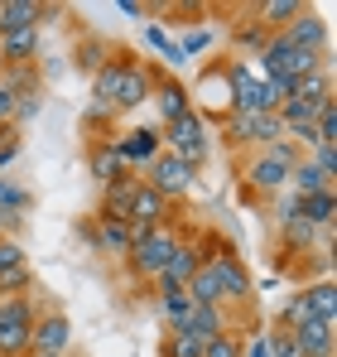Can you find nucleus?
Here are the masks:
<instances>
[{
	"label": "nucleus",
	"instance_id": "obj_2",
	"mask_svg": "<svg viewBox=\"0 0 337 357\" xmlns=\"http://www.w3.org/2000/svg\"><path fill=\"white\" fill-rule=\"evenodd\" d=\"M226 82H231V112H256V116H275L280 102L289 97L284 87L265 82L246 59H226Z\"/></svg>",
	"mask_w": 337,
	"mask_h": 357
},
{
	"label": "nucleus",
	"instance_id": "obj_13",
	"mask_svg": "<svg viewBox=\"0 0 337 357\" xmlns=\"http://www.w3.org/2000/svg\"><path fill=\"white\" fill-rule=\"evenodd\" d=\"M284 39L294 44V49H304V54H318V59H328V24L313 15V10H299L289 24L280 29Z\"/></svg>",
	"mask_w": 337,
	"mask_h": 357
},
{
	"label": "nucleus",
	"instance_id": "obj_36",
	"mask_svg": "<svg viewBox=\"0 0 337 357\" xmlns=\"http://www.w3.org/2000/svg\"><path fill=\"white\" fill-rule=\"evenodd\" d=\"M308 319H313V309H308V299H304V290H299V295L284 304L280 324H284V328H299V324H308Z\"/></svg>",
	"mask_w": 337,
	"mask_h": 357
},
{
	"label": "nucleus",
	"instance_id": "obj_6",
	"mask_svg": "<svg viewBox=\"0 0 337 357\" xmlns=\"http://www.w3.org/2000/svg\"><path fill=\"white\" fill-rule=\"evenodd\" d=\"M159 140H164L168 155H178L183 165H203L207 160V150H212V140H207V121L198 116V112H183L178 121H168V126H159Z\"/></svg>",
	"mask_w": 337,
	"mask_h": 357
},
{
	"label": "nucleus",
	"instance_id": "obj_7",
	"mask_svg": "<svg viewBox=\"0 0 337 357\" xmlns=\"http://www.w3.org/2000/svg\"><path fill=\"white\" fill-rule=\"evenodd\" d=\"M29 328H34L29 295L0 299V357H29Z\"/></svg>",
	"mask_w": 337,
	"mask_h": 357
},
{
	"label": "nucleus",
	"instance_id": "obj_21",
	"mask_svg": "<svg viewBox=\"0 0 337 357\" xmlns=\"http://www.w3.org/2000/svg\"><path fill=\"white\" fill-rule=\"evenodd\" d=\"M87 174L97 178V183H111V178L130 174V169L120 165V155H116L111 140H92V150H87Z\"/></svg>",
	"mask_w": 337,
	"mask_h": 357
},
{
	"label": "nucleus",
	"instance_id": "obj_48",
	"mask_svg": "<svg viewBox=\"0 0 337 357\" xmlns=\"http://www.w3.org/2000/svg\"><path fill=\"white\" fill-rule=\"evenodd\" d=\"M0 73H5V59H0Z\"/></svg>",
	"mask_w": 337,
	"mask_h": 357
},
{
	"label": "nucleus",
	"instance_id": "obj_30",
	"mask_svg": "<svg viewBox=\"0 0 337 357\" xmlns=\"http://www.w3.org/2000/svg\"><path fill=\"white\" fill-rule=\"evenodd\" d=\"M159 357H203V338H193L183 328H168L164 343H159Z\"/></svg>",
	"mask_w": 337,
	"mask_h": 357
},
{
	"label": "nucleus",
	"instance_id": "obj_8",
	"mask_svg": "<svg viewBox=\"0 0 337 357\" xmlns=\"http://www.w3.org/2000/svg\"><path fill=\"white\" fill-rule=\"evenodd\" d=\"M222 135L231 145H241V150H265V145H275L284 135L280 116H256V112H231L222 121Z\"/></svg>",
	"mask_w": 337,
	"mask_h": 357
},
{
	"label": "nucleus",
	"instance_id": "obj_9",
	"mask_svg": "<svg viewBox=\"0 0 337 357\" xmlns=\"http://www.w3.org/2000/svg\"><path fill=\"white\" fill-rule=\"evenodd\" d=\"M198 266H203V246H198V237L188 232V237L173 246V256L164 261V271L155 275V295H168V290H188V280L198 275Z\"/></svg>",
	"mask_w": 337,
	"mask_h": 357
},
{
	"label": "nucleus",
	"instance_id": "obj_29",
	"mask_svg": "<svg viewBox=\"0 0 337 357\" xmlns=\"http://www.w3.org/2000/svg\"><path fill=\"white\" fill-rule=\"evenodd\" d=\"M304 299H308V309H313V319H328V324H337V290H333V280H318V285H304Z\"/></svg>",
	"mask_w": 337,
	"mask_h": 357
},
{
	"label": "nucleus",
	"instance_id": "obj_16",
	"mask_svg": "<svg viewBox=\"0 0 337 357\" xmlns=\"http://www.w3.org/2000/svg\"><path fill=\"white\" fill-rule=\"evenodd\" d=\"M173 218V203H164L150 183H140V193H135V203H130V232H150V227H159V222H168Z\"/></svg>",
	"mask_w": 337,
	"mask_h": 357
},
{
	"label": "nucleus",
	"instance_id": "obj_47",
	"mask_svg": "<svg viewBox=\"0 0 337 357\" xmlns=\"http://www.w3.org/2000/svg\"><path fill=\"white\" fill-rule=\"evenodd\" d=\"M29 357H68V353H29Z\"/></svg>",
	"mask_w": 337,
	"mask_h": 357
},
{
	"label": "nucleus",
	"instance_id": "obj_41",
	"mask_svg": "<svg viewBox=\"0 0 337 357\" xmlns=\"http://www.w3.org/2000/svg\"><path fill=\"white\" fill-rule=\"evenodd\" d=\"M308 160H313L328 178L337 174V145H313V150H308Z\"/></svg>",
	"mask_w": 337,
	"mask_h": 357
},
{
	"label": "nucleus",
	"instance_id": "obj_4",
	"mask_svg": "<svg viewBox=\"0 0 337 357\" xmlns=\"http://www.w3.org/2000/svg\"><path fill=\"white\" fill-rule=\"evenodd\" d=\"M203 266L217 275V290H222V304H251V275H246V266L236 261V251L226 246L222 237H203Z\"/></svg>",
	"mask_w": 337,
	"mask_h": 357
},
{
	"label": "nucleus",
	"instance_id": "obj_42",
	"mask_svg": "<svg viewBox=\"0 0 337 357\" xmlns=\"http://www.w3.org/2000/svg\"><path fill=\"white\" fill-rule=\"evenodd\" d=\"M10 266H24V246L15 237H0V271H10Z\"/></svg>",
	"mask_w": 337,
	"mask_h": 357
},
{
	"label": "nucleus",
	"instance_id": "obj_17",
	"mask_svg": "<svg viewBox=\"0 0 337 357\" xmlns=\"http://www.w3.org/2000/svg\"><path fill=\"white\" fill-rule=\"evenodd\" d=\"M140 174H120L111 183H102V208H97V218H130V203H135V193H140Z\"/></svg>",
	"mask_w": 337,
	"mask_h": 357
},
{
	"label": "nucleus",
	"instance_id": "obj_31",
	"mask_svg": "<svg viewBox=\"0 0 337 357\" xmlns=\"http://www.w3.org/2000/svg\"><path fill=\"white\" fill-rule=\"evenodd\" d=\"M246 15H251V10H246ZM265 39H270V34H265V29H260L256 20H241V24L231 29V44H236L241 54H251V59H256V54L265 49Z\"/></svg>",
	"mask_w": 337,
	"mask_h": 357
},
{
	"label": "nucleus",
	"instance_id": "obj_22",
	"mask_svg": "<svg viewBox=\"0 0 337 357\" xmlns=\"http://www.w3.org/2000/svg\"><path fill=\"white\" fill-rule=\"evenodd\" d=\"M39 20H44L39 0H0V34H10V29H39Z\"/></svg>",
	"mask_w": 337,
	"mask_h": 357
},
{
	"label": "nucleus",
	"instance_id": "obj_11",
	"mask_svg": "<svg viewBox=\"0 0 337 357\" xmlns=\"http://www.w3.org/2000/svg\"><path fill=\"white\" fill-rule=\"evenodd\" d=\"M111 145H116V155H120L125 169H150V165L164 155V140H159V130H150V126L125 130L120 140H111Z\"/></svg>",
	"mask_w": 337,
	"mask_h": 357
},
{
	"label": "nucleus",
	"instance_id": "obj_26",
	"mask_svg": "<svg viewBox=\"0 0 337 357\" xmlns=\"http://www.w3.org/2000/svg\"><path fill=\"white\" fill-rule=\"evenodd\" d=\"M299 218H304L308 227H333V218H337V193H333V188H323V193L299 198Z\"/></svg>",
	"mask_w": 337,
	"mask_h": 357
},
{
	"label": "nucleus",
	"instance_id": "obj_15",
	"mask_svg": "<svg viewBox=\"0 0 337 357\" xmlns=\"http://www.w3.org/2000/svg\"><path fill=\"white\" fill-rule=\"evenodd\" d=\"M82 237L92 241L97 251H107V256H125L130 241H135V232H130V222H120V218H97V222L82 227Z\"/></svg>",
	"mask_w": 337,
	"mask_h": 357
},
{
	"label": "nucleus",
	"instance_id": "obj_23",
	"mask_svg": "<svg viewBox=\"0 0 337 357\" xmlns=\"http://www.w3.org/2000/svg\"><path fill=\"white\" fill-rule=\"evenodd\" d=\"M299 10H304L299 0H260V5H251V20H256L265 34H280L284 24L299 15Z\"/></svg>",
	"mask_w": 337,
	"mask_h": 357
},
{
	"label": "nucleus",
	"instance_id": "obj_5",
	"mask_svg": "<svg viewBox=\"0 0 337 357\" xmlns=\"http://www.w3.org/2000/svg\"><path fill=\"white\" fill-rule=\"evenodd\" d=\"M188 107L207 121H226L231 116V82H226V59H212L188 87Z\"/></svg>",
	"mask_w": 337,
	"mask_h": 357
},
{
	"label": "nucleus",
	"instance_id": "obj_18",
	"mask_svg": "<svg viewBox=\"0 0 337 357\" xmlns=\"http://www.w3.org/2000/svg\"><path fill=\"white\" fill-rule=\"evenodd\" d=\"M150 97H155V107H159V121H178L183 116V112H193V107H188V87H183V82H178V77H164V73H159V68H155V92H150Z\"/></svg>",
	"mask_w": 337,
	"mask_h": 357
},
{
	"label": "nucleus",
	"instance_id": "obj_43",
	"mask_svg": "<svg viewBox=\"0 0 337 357\" xmlns=\"http://www.w3.org/2000/svg\"><path fill=\"white\" fill-rule=\"evenodd\" d=\"M241 357H270V343H265V333H251V338L241 343Z\"/></svg>",
	"mask_w": 337,
	"mask_h": 357
},
{
	"label": "nucleus",
	"instance_id": "obj_10",
	"mask_svg": "<svg viewBox=\"0 0 337 357\" xmlns=\"http://www.w3.org/2000/svg\"><path fill=\"white\" fill-rule=\"evenodd\" d=\"M193 174H198L193 165H183L178 155H168V150H164V155L150 165V178H145V183H150V188H155L164 203H173V198H188V188H193Z\"/></svg>",
	"mask_w": 337,
	"mask_h": 357
},
{
	"label": "nucleus",
	"instance_id": "obj_28",
	"mask_svg": "<svg viewBox=\"0 0 337 357\" xmlns=\"http://www.w3.org/2000/svg\"><path fill=\"white\" fill-rule=\"evenodd\" d=\"M289 97H304V102H328V97H333V73H328V63H323V68H313L308 77L289 82Z\"/></svg>",
	"mask_w": 337,
	"mask_h": 357
},
{
	"label": "nucleus",
	"instance_id": "obj_27",
	"mask_svg": "<svg viewBox=\"0 0 337 357\" xmlns=\"http://www.w3.org/2000/svg\"><path fill=\"white\" fill-rule=\"evenodd\" d=\"M275 232H280L284 251H313V241H318V227H308L299 213H294V218H280V222H275Z\"/></svg>",
	"mask_w": 337,
	"mask_h": 357
},
{
	"label": "nucleus",
	"instance_id": "obj_12",
	"mask_svg": "<svg viewBox=\"0 0 337 357\" xmlns=\"http://www.w3.org/2000/svg\"><path fill=\"white\" fill-rule=\"evenodd\" d=\"M72 348V319L68 314H34V328H29V353H68Z\"/></svg>",
	"mask_w": 337,
	"mask_h": 357
},
{
	"label": "nucleus",
	"instance_id": "obj_14",
	"mask_svg": "<svg viewBox=\"0 0 337 357\" xmlns=\"http://www.w3.org/2000/svg\"><path fill=\"white\" fill-rule=\"evenodd\" d=\"M241 174H246V183H251L256 193H280L284 183H289V165H280V160L265 155V150H251V160L241 165Z\"/></svg>",
	"mask_w": 337,
	"mask_h": 357
},
{
	"label": "nucleus",
	"instance_id": "obj_40",
	"mask_svg": "<svg viewBox=\"0 0 337 357\" xmlns=\"http://www.w3.org/2000/svg\"><path fill=\"white\" fill-rule=\"evenodd\" d=\"M39 112H44V102H39V92H29V97H19V102H15V121H10V126L19 130L24 121H34Z\"/></svg>",
	"mask_w": 337,
	"mask_h": 357
},
{
	"label": "nucleus",
	"instance_id": "obj_33",
	"mask_svg": "<svg viewBox=\"0 0 337 357\" xmlns=\"http://www.w3.org/2000/svg\"><path fill=\"white\" fill-rule=\"evenodd\" d=\"M188 304H193V299H188V290H168V295H159V314L168 319V328H178V324H183Z\"/></svg>",
	"mask_w": 337,
	"mask_h": 357
},
{
	"label": "nucleus",
	"instance_id": "obj_34",
	"mask_svg": "<svg viewBox=\"0 0 337 357\" xmlns=\"http://www.w3.org/2000/svg\"><path fill=\"white\" fill-rule=\"evenodd\" d=\"M145 49H155V54H164V63H183V54H178V44L168 39L159 24H150L145 29Z\"/></svg>",
	"mask_w": 337,
	"mask_h": 357
},
{
	"label": "nucleus",
	"instance_id": "obj_46",
	"mask_svg": "<svg viewBox=\"0 0 337 357\" xmlns=\"http://www.w3.org/2000/svg\"><path fill=\"white\" fill-rule=\"evenodd\" d=\"M15 135H19L15 126H0V145H5V140H15Z\"/></svg>",
	"mask_w": 337,
	"mask_h": 357
},
{
	"label": "nucleus",
	"instance_id": "obj_39",
	"mask_svg": "<svg viewBox=\"0 0 337 357\" xmlns=\"http://www.w3.org/2000/svg\"><path fill=\"white\" fill-rule=\"evenodd\" d=\"M207 44H212V34H207V29H188V34L178 39V54H183V63H188L193 54H203Z\"/></svg>",
	"mask_w": 337,
	"mask_h": 357
},
{
	"label": "nucleus",
	"instance_id": "obj_24",
	"mask_svg": "<svg viewBox=\"0 0 337 357\" xmlns=\"http://www.w3.org/2000/svg\"><path fill=\"white\" fill-rule=\"evenodd\" d=\"M34 54H39V29H10V34H0V59H5V68L34 63Z\"/></svg>",
	"mask_w": 337,
	"mask_h": 357
},
{
	"label": "nucleus",
	"instance_id": "obj_1",
	"mask_svg": "<svg viewBox=\"0 0 337 357\" xmlns=\"http://www.w3.org/2000/svg\"><path fill=\"white\" fill-rule=\"evenodd\" d=\"M155 92V68L140 59H125V54H111L107 68L92 73V102L107 107V112H135L145 107Z\"/></svg>",
	"mask_w": 337,
	"mask_h": 357
},
{
	"label": "nucleus",
	"instance_id": "obj_19",
	"mask_svg": "<svg viewBox=\"0 0 337 357\" xmlns=\"http://www.w3.org/2000/svg\"><path fill=\"white\" fill-rule=\"evenodd\" d=\"M289 333H294V343H299V357H333L337 324H328V319H308V324H299V328H289Z\"/></svg>",
	"mask_w": 337,
	"mask_h": 357
},
{
	"label": "nucleus",
	"instance_id": "obj_45",
	"mask_svg": "<svg viewBox=\"0 0 337 357\" xmlns=\"http://www.w3.org/2000/svg\"><path fill=\"white\" fill-rule=\"evenodd\" d=\"M15 227H19V218H10V213H0V237H15Z\"/></svg>",
	"mask_w": 337,
	"mask_h": 357
},
{
	"label": "nucleus",
	"instance_id": "obj_35",
	"mask_svg": "<svg viewBox=\"0 0 337 357\" xmlns=\"http://www.w3.org/2000/svg\"><path fill=\"white\" fill-rule=\"evenodd\" d=\"M203 357H241V338L226 328V333H217V338L203 343Z\"/></svg>",
	"mask_w": 337,
	"mask_h": 357
},
{
	"label": "nucleus",
	"instance_id": "obj_25",
	"mask_svg": "<svg viewBox=\"0 0 337 357\" xmlns=\"http://www.w3.org/2000/svg\"><path fill=\"white\" fill-rule=\"evenodd\" d=\"M284 188H294V198H308V193H323V188H333V178H328L323 169H318V165H313V160H308V155H304V160L289 169V183H284Z\"/></svg>",
	"mask_w": 337,
	"mask_h": 357
},
{
	"label": "nucleus",
	"instance_id": "obj_38",
	"mask_svg": "<svg viewBox=\"0 0 337 357\" xmlns=\"http://www.w3.org/2000/svg\"><path fill=\"white\" fill-rule=\"evenodd\" d=\"M77 63H82L87 73H97V68H107V63H111V49H107V44H97V39H87V44H82V54H77Z\"/></svg>",
	"mask_w": 337,
	"mask_h": 357
},
{
	"label": "nucleus",
	"instance_id": "obj_20",
	"mask_svg": "<svg viewBox=\"0 0 337 357\" xmlns=\"http://www.w3.org/2000/svg\"><path fill=\"white\" fill-rule=\"evenodd\" d=\"M183 333H193V338H217V333H226L231 324H226V314L217 309V304H188V314H183V324H178Z\"/></svg>",
	"mask_w": 337,
	"mask_h": 357
},
{
	"label": "nucleus",
	"instance_id": "obj_32",
	"mask_svg": "<svg viewBox=\"0 0 337 357\" xmlns=\"http://www.w3.org/2000/svg\"><path fill=\"white\" fill-rule=\"evenodd\" d=\"M24 290H34V275H29V266H10V271H0V299L24 295Z\"/></svg>",
	"mask_w": 337,
	"mask_h": 357
},
{
	"label": "nucleus",
	"instance_id": "obj_37",
	"mask_svg": "<svg viewBox=\"0 0 337 357\" xmlns=\"http://www.w3.org/2000/svg\"><path fill=\"white\" fill-rule=\"evenodd\" d=\"M265 343H270V357H299V343H294V333H289L284 324L265 333Z\"/></svg>",
	"mask_w": 337,
	"mask_h": 357
},
{
	"label": "nucleus",
	"instance_id": "obj_44",
	"mask_svg": "<svg viewBox=\"0 0 337 357\" xmlns=\"http://www.w3.org/2000/svg\"><path fill=\"white\" fill-rule=\"evenodd\" d=\"M15 102H19V97L0 82V126H10V121H15Z\"/></svg>",
	"mask_w": 337,
	"mask_h": 357
},
{
	"label": "nucleus",
	"instance_id": "obj_3",
	"mask_svg": "<svg viewBox=\"0 0 337 357\" xmlns=\"http://www.w3.org/2000/svg\"><path fill=\"white\" fill-rule=\"evenodd\" d=\"M188 237L183 232V222H159V227H150V232H135L130 241V251H125V266H130V275L135 280H155L159 271H164V261L173 256V246Z\"/></svg>",
	"mask_w": 337,
	"mask_h": 357
}]
</instances>
